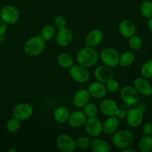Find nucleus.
Here are the masks:
<instances>
[{
	"instance_id": "f257e3e1",
	"label": "nucleus",
	"mask_w": 152,
	"mask_h": 152,
	"mask_svg": "<svg viewBox=\"0 0 152 152\" xmlns=\"http://www.w3.org/2000/svg\"><path fill=\"white\" fill-rule=\"evenodd\" d=\"M99 58V53L96 52L94 48L86 46L77 52V62L79 65L88 68L96 65Z\"/></svg>"
},
{
	"instance_id": "f03ea898",
	"label": "nucleus",
	"mask_w": 152,
	"mask_h": 152,
	"mask_svg": "<svg viewBox=\"0 0 152 152\" xmlns=\"http://www.w3.org/2000/svg\"><path fill=\"white\" fill-rule=\"evenodd\" d=\"M45 42L40 35L31 37L24 45V51L30 56H39L45 49Z\"/></svg>"
},
{
	"instance_id": "7ed1b4c3",
	"label": "nucleus",
	"mask_w": 152,
	"mask_h": 152,
	"mask_svg": "<svg viewBox=\"0 0 152 152\" xmlns=\"http://www.w3.org/2000/svg\"><path fill=\"white\" fill-rule=\"evenodd\" d=\"M134 140L133 133L129 130H120L113 134L112 142L114 146L119 149L131 147Z\"/></svg>"
},
{
	"instance_id": "20e7f679",
	"label": "nucleus",
	"mask_w": 152,
	"mask_h": 152,
	"mask_svg": "<svg viewBox=\"0 0 152 152\" xmlns=\"http://www.w3.org/2000/svg\"><path fill=\"white\" fill-rule=\"evenodd\" d=\"M120 56L118 50L115 48H105L101 50L99 56L103 65L111 68H115L119 65Z\"/></svg>"
},
{
	"instance_id": "39448f33",
	"label": "nucleus",
	"mask_w": 152,
	"mask_h": 152,
	"mask_svg": "<svg viewBox=\"0 0 152 152\" xmlns=\"http://www.w3.org/2000/svg\"><path fill=\"white\" fill-rule=\"evenodd\" d=\"M120 98L127 105H134L140 101V94L134 86H126L120 91Z\"/></svg>"
},
{
	"instance_id": "423d86ee",
	"label": "nucleus",
	"mask_w": 152,
	"mask_h": 152,
	"mask_svg": "<svg viewBox=\"0 0 152 152\" xmlns=\"http://www.w3.org/2000/svg\"><path fill=\"white\" fill-rule=\"evenodd\" d=\"M69 74L71 78L78 83H87L90 79V72L87 68L80 65H74L69 68Z\"/></svg>"
},
{
	"instance_id": "0eeeda50",
	"label": "nucleus",
	"mask_w": 152,
	"mask_h": 152,
	"mask_svg": "<svg viewBox=\"0 0 152 152\" xmlns=\"http://www.w3.org/2000/svg\"><path fill=\"white\" fill-rule=\"evenodd\" d=\"M34 114V108L32 105L26 102L19 103L13 108V117L18 119L20 121L27 120L32 117Z\"/></svg>"
},
{
	"instance_id": "6e6552de",
	"label": "nucleus",
	"mask_w": 152,
	"mask_h": 152,
	"mask_svg": "<svg viewBox=\"0 0 152 152\" xmlns=\"http://www.w3.org/2000/svg\"><path fill=\"white\" fill-rule=\"evenodd\" d=\"M56 145L62 152H74L77 149L75 140L66 134L58 136L56 140Z\"/></svg>"
},
{
	"instance_id": "1a4fd4ad",
	"label": "nucleus",
	"mask_w": 152,
	"mask_h": 152,
	"mask_svg": "<svg viewBox=\"0 0 152 152\" xmlns=\"http://www.w3.org/2000/svg\"><path fill=\"white\" fill-rule=\"evenodd\" d=\"M83 126L86 133L93 137H97L102 132V123L96 117L87 118Z\"/></svg>"
},
{
	"instance_id": "9d476101",
	"label": "nucleus",
	"mask_w": 152,
	"mask_h": 152,
	"mask_svg": "<svg viewBox=\"0 0 152 152\" xmlns=\"http://www.w3.org/2000/svg\"><path fill=\"white\" fill-rule=\"evenodd\" d=\"M19 10L15 6L6 5L0 10V19L7 24H15L19 19Z\"/></svg>"
},
{
	"instance_id": "9b49d317",
	"label": "nucleus",
	"mask_w": 152,
	"mask_h": 152,
	"mask_svg": "<svg viewBox=\"0 0 152 152\" xmlns=\"http://www.w3.org/2000/svg\"><path fill=\"white\" fill-rule=\"evenodd\" d=\"M143 111L140 108H134L129 110L126 114V123L132 128H137L143 121Z\"/></svg>"
},
{
	"instance_id": "f8f14e48",
	"label": "nucleus",
	"mask_w": 152,
	"mask_h": 152,
	"mask_svg": "<svg viewBox=\"0 0 152 152\" xmlns=\"http://www.w3.org/2000/svg\"><path fill=\"white\" fill-rule=\"evenodd\" d=\"M95 79L100 83H105L108 80L114 78V71L112 68L108 67L105 65H102L98 66L94 72Z\"/></svg>"
},
{
	"instance_id": "ddd939ff",
	"label": "nucleus",
	"mask_w": 152,
	"mask_h": 152,
	"mask_svg": "<svg viewBox=\"0 0 152 152\" xmlns=\"http://www.w3.org/2000/svg\"><path fill=\"white\" fill-rule=\"evenodd\" d=\"M87 90L88 91L90 96L96 99H103L108 92L105 83H100L99 81L91 83Z\"/></svg>"
},
{
	"instance_id": "4468645a",
	"label": "nucleus",
	"mask_w": 152,
	"mask_h": 152,
	"mask_svg": "<svg viewBox=\"0 0 152 152\" xmlns=\"http://www.w3.org/2000/svg\"><path fill=\"white\" fill-rule=\"evenodd\" d=\"M134 87L136 88L140 94L145 96L152 95V86L147 79L144 77H137L134 81Z\"/></svg>"
},
{
	"instance_id": "2eb2a0df",
	"label": "nucleus",
	"mask_w": 152,
	"mask_h": 152,
	"mask_svg": "<svg viewBox=\"0 0 152 152\" xmlns=\"http://www.w3.org/2000/svg\"><path fill=\"white\" fill-rule=\"evenodd\" d=\"M104 34L101 30L94 29L86 35L85 42L86 46L91 48H96L102 42Z\"/></svg>"
},
{
	"instance_id": "dca6fc26",
	"label": "nucleus",
	"mask_w": 152,
	"mask_h": 152,
	"mask_svg": "<svg viewBox=\"0 0 152 152\" xmlns=\"http://www.w3.org/2000/svg\"><path fill=\"white\" fill-rule=\"evenodd\" d=\"M119 109L117 102L111 99H104L99 105V110L103 115L106 117L115 116L117 110Z\"/></svg>"
},
{
	"instance_id": "f3484780",
	"label": "nucleus",
	"mask_w": 152,
	"mask_h": 152,
	"mask_svg": "<svg viewBox=\"0 0 152 152\" xmlns=\"http://www.w3.org/2000/svg\"><path fill=\"white\" fill-rule=\"evenodd\" d=\"M55 37H56V42L60 47H67L69 45L74 38L72 31L67 28L58 30V32L56 33Z\"/></svg>"
},
{
	"instance_id": "a211bd4d",
	"label": "nucleus",
	"mask_w": 152,
	"mask_h": 152,
	"mask_svg": "<svg viewBox=\"0 0 152 152\" xmlns=\"http://www.w3.org/2000/svg\"><path fill=\"white\" fill-rule=\"evenodd\" d=\"M91 96L87 89H80L77 91L73 97V103L77 108H83L90 101Z\"/></svg>"
},
{
	"instance_id": "6ab92c4d",
	"label": "nucleus",
	"mask_w": 152,
	"mask_h": 152,
	"mask_svg": "<svg viewBox=\"0 0 152 152\" xmlns=\"http://www.w3.org/2000/svg\"><path fill=\"white\" fill-rule=\"evenodd\" d=\"M119 31L123 37L129 39L136 34V25L130 19H124L119 25Z\"/></svg>"
},
{
	"instance_id": "aec40b11",
	"label": "nucleus",
	"mask_w": 152,
	"mask_h": 152,
	"mask_svg": "<svg viewBox=\"0 0 152 152\" xmlns=\"http://www.w3.org/2000/svg\"><path fill=\"white\" fill-rule=\"evenodd\" d=\"M120 126V120L116 116L108 117L102 123V132L106 135H111L117 132Z\"/></svg>"
},
{
	"instance_id": "412c9836",
	"label": "nucleus",
	"mask_w": 152,
	"mask_h": 152,
	"mask_svg": "<svg viewBox=\"0 0 152 152\" xmlns=\"http://www.w3.org/2000/svg\"><path fill=\"white\" fill-rule=\"evenodd\" d=\"M87 120V117L82 111H76L70 114L68 123L73 128H80L84 126Z\"/></svg>"
},
{
	"instance_id": "4be33fe9",
	"label": "nucleus",
	"mask_w": 152,
	"mask_h": 152,
	"mask_svg": "<svg viewBox=\"0 0 152 152\" xmlns=\"http://www.w3.org/2000/svg\"><path fill=\"white\" fill-rule=\"evenodd\" d=\"M90 148L93 152H110L111 145L102 138H96L91 142Z\"/></svg>"
},
{
	"instance_id": "5701e85b",
	"label": "nucleus",
	"mask_w": 152,
	"mask_h": 152,
	"mask_svg": "<svg viewBox=\"0 0 152 152\" xmlns=\"http://www.w3.org/2000/svg\"><path fill=\"white\" fill-rule=\"evenodd\" d=\"M70 111L65 106H59L55 109L53 112V118L56 123L59 124H64L68 123L70 116Z\"/></svg>"
},
{
	"instance_id": "b1692460",
	"label": "nucleus",
	"mask_w": 152,
	"mask_h": 152,
	"mask_svg": "<svg viewBox=\"0 0 152 152\" xmlns=\"http://www.w3.org/2000/svg\"><path fill=\"white\" fill-rule=\"evenodd\" d=\"M57 62L60 67L66 69H69L74 65V59L68 53H62L58 55Z\"/></svg>"
},
{
	"instance_id": "393cba45",
	"label": "nucleus",
	"mask_w": 152,
	"mask_h": 152,
	"mask_svg": "<svg viewBox=\"0 0 152 152\" xmlns=\"http://www.w3.org/2000/svg\"><path fill=\"white\" fill-rule=\"evenodd\" d=\"M138 148L142 152L152 151V136L145 135L140 139L138 142Z\"/></svg>"
},
{
	"instance_id": "a878e982",
	"label": "nucleus",
	"mask_w": 152,
	"mask_h": 152,
	"mask_svg": "<svg viewBox=\"0 0 152 152\" xmlns=\"http://www.w3.org/2000/svg\"><path fill=\"white\" fill-rule=\"evenodd\" d=\"M56 28L51 25H46L43 27L40 31L42 38L45 42H49L56 36Z\"/></svg>"
},
{
	"instance_id": "bb28decb",
	"label": "nucleus",
	"mask_w": 152,
	"mask_h": 152,
	"mask_svg": "<svg viewBox=\"0 0 152 152\" xmlns=\"http://www.w3.org/2000/svg\"><path fill=\"white\" fill-rule=\"evenodd\" d=\"M135 61V55L132 51H126L120 56L119 65L122 67L131 66Z\"/></svg>"
},
{
	"instance_id": "cd10ccee",
	"label": "nucleus",
	"mask_w": 152,
	"mask_h": 152,
	"mask_svg": "<svg viewBox=\"0 0 152 152\" xmlns=\"http://www.w3.org/2000/svg\"><path fill=\"white\" fill-rule=\"evenodd\" d=\"M83 112L85 113L87 118L96 117L99 113V108H98L97 105L94 102H88L83 107Z\"/></svg>"
},
{
	"instance_id": "c85d7f7f",
	"label": "nucleus",
	"mask_w": 152,
	"mask_h": 152,
	"mask_svg": "<svg viewBox=\"0 0 152 152\" xmlns=\"http://www.w3.org/2000/svg\"><path fill=\"white\" fill-rule=\"evenodd\" d=\"M140 13L145 18H150L152 16V2L148 0H145L141 3Z\"/></svg>"
},
{
	"instance_id": "c756f323",
	"label": "nucleus",
	"mask_w": 152,
	"mask_h": 152,
	"mask_svg": "<svg viewBox=\"0 0 152 152\" xmlns=\"http://www.w3.org/2000/svg\"><path fill=\"white\" fill-rule=\"evenodd\" d=\"M91 142V140H90V138L86 136L79 137H77L75 140V143L77 148L82 150L87 149V148H90Z\"/></svg>"
},
{
	"instance_id": "7c9ffc66",
	"label": "nucleus",
	"mask_w": 152,
	"mask_h": 152,
	"mask_svg": "<svg viewBox=\"0 0 152 152\" xmlns=\"http://www.w3.org/2000/svg\"><path fill=\"white\" fill-rule=\"evenodd\" d=\"M20 127L21 121L15 117L10 119L6 124V129L10 133H15L18 132L20 129Z\"/></svg>"
},
{
	"instance_id": "2f4dec72",
	"label": "nucleus",
	"mask_w": 152,
	"mask_h": 152,
	"mask_svg": "<svg viewBox=\"0 0 152 152\" xmlns=\"http://www.w3.org/2000/svg\"><path fill=\"white\" fill-rule=\"evenodd\" d=\"M141 75L145 79L152 78V59L146 61L140 69Z\"/></svg>"
},
{
	"instance_id": "473e14b6",
	"label": "nucleus",
	"mask_w": 152,
	"mask_h": 152,
	"mask_svg": "<svg viewBox=\"0 0 152 152\" xmlns=\"http://www.w3.org/2000/svg\"><path fill=\"white\" fill-rule=\"evenodd\" d=\"M129 45L133 50H140L142 46V40L141 37L134 34L129 38Z\"/></svg>"
},
{
	"instance_id": "72a5a7b5",
	"label": "nucleus",
	"mask_w": 152,
	"mask_h": 152,
	"mask_svg": "<svg viewBox=\"0 0 152 152\" xmlns=\"http://www.w3.org/2000/svg\"><path fill=\"white\" fill-rule=\"evenodd\" d=\"M105 84L107 89V91L112 94H114L116 93V92L118 91L120 87L119 82L117 81V80H114V78L108 80V81L107 82V83H105Z\"/></svg>"
},
{
	"instance_id": "f704fd0d",
	"label": "nucleus",
	"mask_w": 152,
	"mask_h": 152,
	"mask_svg": "<svg viewBox=\"0 0 152 152\" xmlns=\"http://www.w3.org/2000/svg\"><path fill=\"white\" fill-rule=\"evenodd\" d=\"M53 23H54L55 28H56L57 30H61L66 28L67 20L63 16L59 15V16H56V17L54 18Z\"/></svg>"
},
{
	"instance_id": "c9c22d12",
	"label": "nucleus",
	"mask_w": 152,
	"mask_h": 152,
	"mask_svg": "<svg viewBox=\"0 0 152 152\" xmlns=\"http://www.w3.org/2000/svg\"><path fill=\"white\" fill-rule=\"evenodd\" d=\"M142 132L145 135L152 136V123H146L142 127Z\"/></svg>"
},
{
	"instance_id": "e433bc0d",
	"label": "nucleus",
	"mask_w": 152,
	"mask_h": 152,
	"mask_svg": "<svg viewBox=\"0 0 152 152\" xmlns=\"http://www.w3.org/2000/svg\"><path fill=\"white\" fill-rule=\"evenodd\" d=\"M7 24L5 22L0 19V36H4L6 34L7 30Z\"/></svg>"
},
{
	"instance_id": "4c0bfd02",
	"label": "nucleus",
	"mask_w": 152,
	"mask_h": 152,
	"mask_svg": "<svg viewBox=\"0 0 152 152\" xmlns=\"http://www.w3.org/2000/svg\"><path fill=\"white\" fill-rule=\"evenodd\" d=\"M126 114H127V113H126L124 110L118 109L117 110V113H116L115 116L119 119V120H124L126 117Z\"/></svg>"
},
{
	"instance_id": "58836bf2",
	"label": "nucleus",
	"mask_w": 152,
	"mask_h": 152,
	"mask_svg": "<svg viewBox=\"0 0 152 152\" xmlns=\"http://www.w3.org/2000/svg\"><path fill=\"white\" fill-rule=\"evenodd\" d=\"M147 25H148V28L150 31H152V16L151 17L148 18V23H147Z\"/></svg>"
},
{
	"instance_id": "ea45409f",
	"label": "nucleus",
	"mask_w": 152,
	"mask_h": 152,
	"mask_svg": "<svg viewBox=\"0 0 152 152\" xmlns=\"http://www.w3.org/2000/svg\"><path fill=\"white\" fill-rule=\"evenodd\" d=\"M123 152H135V150H134L133 148H131L130 147H127V148H125L123 149H122Z\"/></svg>"
},
{
	"instance_id": "a19ab883",
	"label": "nucleus",
	"mask_w": 152,
	"mask_h": 152,
	"mask_svg": "<svg viewBox=\"0 0 152 152\" xmlns=\"http://www.w3.org/2000/svg\"><path fill=\"white\" fill-rule=\"evenodd\" d=\"M17 149L15 148H11L10 149H8V152H17Z\"/></svg>"
}]
</instances>
